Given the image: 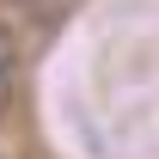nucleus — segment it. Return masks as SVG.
Segmentation results:
<instances>
[{
    "mask_svg": "<svg viewBox=\"0 0 159 159\" xmlns=\"http://www.w3.org/2000/svg\"><path fill=\"white\" fill-rule=\"evenodd\" d=\"M6 98H12V31L0 25V116H6Z\"/></svg>",
    "mask_w": 159,
    "mask_h": 159,
    "instance_id": "nucleus-1",
    "label": "nucleus"
},
{
    "mask_svg": "<svg viewBox=\"0 0 159 159\" xmlns=\"http://www.w3.org/2000/svg\"><path fill=\"white\" fill-rule=\"evenodd\" d=\"M12 6H37V0H12Z\"/></svg>",
    "mask_w": 159,
    "mask_h": 159,
    "instance_id": "nucleus-2",
    "label": "nucleus"
}]
</instances>
